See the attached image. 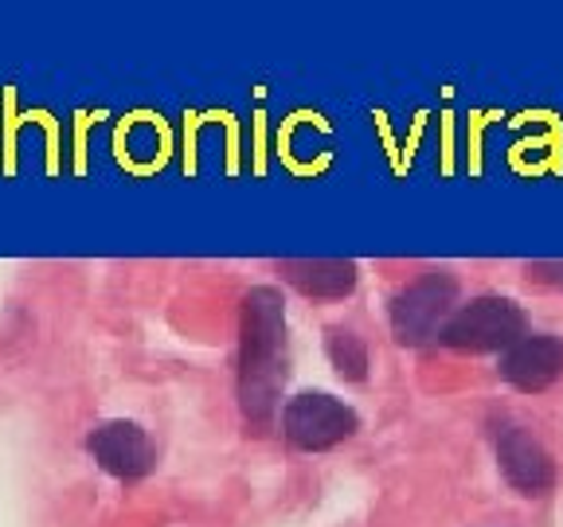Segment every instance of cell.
<instances>
[{"label": "cell", "instance_id": "cell-1", "mask_svg": "<svg viewBox=\"0 0 563 527\" xmlns=\"http://www.w3.org/2000/svg\"><path fill=\"white\" fill-rule=\"evenodd\" d=\"M286 379V309L266 285L243 301V340H239V399L255 426H266L278 406V386Z\"/></svg>", "mask_w": 563, "mask_h": 527}, {"label": "cell", "instance_id": "cell-2", "mask_svg": "<svg viewBox=\"0 0 563 527\" xmlns=\"http://www.w3.org/2000/svg\"><path fill=\"white\" fill-rule=\"evenodd\" d=\"M454 281L442 273H427L415 285H407L396 301H391V333L407 348L434 340L446 333L450 316H454Z\"/></svg>", "mask_w": 563, "mask_h": 527}, {"label": "cell", "instance_id": "cell-3", "mask_svg": "<svg viewBox=\"0 0 563 527\" xmlns=\"http://www.w3.org/2000/svg\"><path fill=\"white\" fill-rule=\"evenodd\" d=\"M525 333V313L509 298H477L450 316L442 340L457 351L512 348Z\"/></svg>", "mask_w": 563, "mask_h": 527}, {"label": "cell", "instance_id": "cell-4", "mask_svg": "<svg viewBox=\"0 0 563 527\" xmlns=\"http://www.w3.org/2000/svg\"><path fill=\"white\" fill-rule=\"evenodd\" d=\"M361 426L356 411L344 406L341 399L321 395V391H306V395L290 399L286 414H282V430L298 449H333L344 438H352Z\"/></svg>", "mask_w": 563, "mask_h": 527}, {"label": "cell", "instance_id": "cell-5", "mask_svg": "<svg viewBox=\"0 0 563 527\" xmlns=\"http://www.w3.org/2000/svg\"><path fill=\"white\" fill-rule=\"evenodd\" d=\"M87 446L98 466L110 476H118V481H141V476L153 469V461H157L150 434L141 430L137 422H122V418L102 422V426L90 434Z\"/></svg>", "mask_w": 563, "mask_h": 527}, {"label": "cell", "instance_id": "cell-6", "mask_svg": "<svg viewBox=\"0 0 563 527\" xmlns=\"http://www.w3.org/2000/svg\"><path fill=\"white\" fill-rule=\"evenodd\" d=\"M505 379L520 391H544L563 371V344L555 336H520L501 363Z\"/></svg>", "mask_w": 563, "mask_h": 527}, {"label": "cell", "instance_id": "cell-7", "mask_svg": "<svg viewBox=\"0 0 563 527\" xmlns=\"http://www.w3.org/2000/svg\"><path fill=\"white\" fill-rule=\"evenodd\" d=\"M497 457H501V469L512 489L528 492V496L552 489V481H555L552 457H548V449L528 430H505L501 446H497Z\"/></svg>", "mask_w": 563, "mask_h": 527}, {"label": "cell", "instance_id": "cell-8", "mask_svg": "<svg viewBox=\"0 0 563 527\" xmlns=\"http://www.w3.org/2000/svg\"><path fill=\"white\" fill-rule=\"evenodd\" d=\"M282 273L309 298H349L356 290V266L344 258H286Z\"/></svg>", "mask_w": 563, "mask_h": 527}, {"label": "cell", "instance_id": "cell-9", "mask_svg": "<svg viewBox=\"0 0 563 527\" xmlns=\"http://www.w3.org/2000/svg\"><path fill=\"white\" fill-rule=\"evenodd\" d=\"M329 360H333V368L341 371L344 379H364L368 375V348H364V340L356 333H349V328H329Z\"/></svg>", "mask_w": 563, "mask_h": 527}, {"label": "cell", "instance_id": "cell-10", "mask_svg": "<svg viewBox=\"0 0 563 527\" xmlns=\"http://www.w3.org/2000/svg\"><path fill=\"white\" fill-rule=\"evenodd\" d=\"M528 273L540 281H552V285H563V262H537L528 266Z\"/></svg>", "mask_w": 563, "mask_h": 527}]
</instances>
